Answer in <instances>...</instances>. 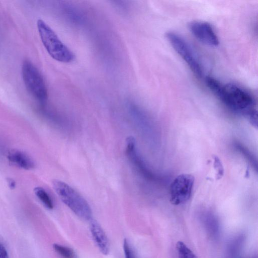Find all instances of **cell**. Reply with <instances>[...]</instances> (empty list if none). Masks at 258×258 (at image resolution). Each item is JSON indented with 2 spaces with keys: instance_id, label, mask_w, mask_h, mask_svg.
<instances>
[{
  "instance_id": "obj_1",
  "label": "cell",
  "mask_w": 258,
  "mask_h": 258,
  "mask_svg": "<svg viewBox=\"0 0 258 258\" xmlns=\"http://www.w3.org/2000/svg\"><path fill=\"white\" fill-rule=\"evenodd\" d=\"M206 83L211 92L226 107L243 115L256 126L255 103L248 92L234 84H223L211 77L206 78Z\"/></svg>"
},
{
  "instance_id": "obj_2",
  "label": "cell",
  "mask_w": 258,
  "mask_h": 258,
  "mask_svg": "<svg viewBox=\"0 0 258 258\" xmlns=\"http://www.w3.org/2000/svg\"><path fill=\"white\" fill-rule=\"evenodd\" d=\"M37 27L42 43L53 59L65 63H71L75 60L73 52L61 41L45 22L38 20Z\"/></svg>"
},
{
  "instance_id": "obj_3",
  "label": "cell",
  "mask_w": 258,
  "mask_h": 258,
  "mask_svg": "<svg viewBox=\"0 0 258 258\" xmlns=\"http://www.w3.org/2000/svg\"><path fill=\"white\" fill-rule=\"evenodd\" d=\"M56 193L62 202L78 217L85 221L93 219V212L86 200L73 188L64 182L53 183Z\"/></svg>"
},
{
  "instance_id": "obj_4",
  "label": "cell",
  "mask_w": 258,
  "mask_h": 258,
  "mask_svg": "<svg viewBox=\"0 0 258 258\" xmlns=\"http://www.w3.org/2000/svg\"><path fill=\"white\" fill-rule=\"evenodd\" d=\"M22 74L24 83L29 93L42 103L48 99V90L41 73L30 60H25L22 67Z\"/></svg>"
},
{
  "instance_id": "obj_5",
  "label": "cell",
  "mask_w": 258,
  "mask_h": 258,
  "mask_svg": "<svg viewBox=\"0 0 258 258\" xmlns=\"http://www.w3.org/2000/svg\"><path fill=\"white\" fill-rule=\"evenodd\" d=\"M166 38L191 71L197 76H202L203 69L201 62L187 41L178 34L172 32L166 33Z\"/></svg>"
},
{
  "instance_id": "obj_6",
  "label": "cell",
  "mask_w": 258,
  "mask_h": 258,
  "mask_svg": "<svg viewBox=\"0 0 258 258\" xmlns=\"http://www.w3.org/2000/svg\"><path fill=\"white\" fill-rule=\"evenodd\" d=\"M195 178L188 174L177 176L170 187V201L174 205H180L187 202L191 197Z\"/></svg>"
},
{
  "instance_id": "obj_7",
  "label": "cell",
  "mask_w": 258,
  "mask_h": 258,
  "mask_svg": "<svg viewBox=\"0 0 258 258\" xmlns=\"http://www.w3.org/2000/svg\"><path fill=\"white\" fill-rule=\"evenodd\" d=\"M189 29L192 35L199 41L210 47L219 45V40L213 27L208 23L195 21L190 23Z\"/></svg>"
},
{
  "instance_id": "obj_8",
  "label": "cell",
  "mask_w": 258,
  "mask_h": 258,
  "mask_svg": "<svg viewBox=\"0 0 258 258\" xmlns=\"http://www.w3.org/2000/svg\"><path fill=\"white\" fill-rule=\"evenodd\" d=\"M90 229L93 239L101 252L108 255L110 251V244L106 233L100 224L95 219L90 221Z\"/></svg>"
},
{
  "instance_id": "obj_9",
  "label": "cell",
  "mask_w": 258,
  "mask_h": 258,
  "mask_svg": "<svg viewBox=\"0 0 258 258\" xmlns=\"http://www.w3.org/2000/svg\"><path fill=\"white\" fill-rule=\"evenodd\" d=\"M8 158L14 165L26 170H31L35 167L32 158L23 151L13 150L9 153Z\"/></svg>"
},
{
  "instance_id": "obj_10",
  "label": "cell",
  "mask_w": 258,
  "mask_h": 258,
  "mask_svg": "<svg viewBox=\"0 0 258 258\" xmlns=\"http://www.w3.org/2000/svg\"><path fill=\"white\" fill-rule=\"evenodd\" d=\"M34 192L37 197L48 209L52 210L54 208V203L50 195L42 187H37Z\"/></svg>"
},
{
  "instance_id": "obj_11",
  "label": "cell",
  "mask_w": 258,
  "mask_h": 258,
  "mask_svg": "<svg viewBox=\"0 0 258 258\" xmlns=\"http://www.w3.org/2000/svg\"><path fill=\"white\" fill-rule=\"evenodd\" d=\"M176 248L179 258H198L192 250L182 241L177 242Z\"/></svg>"
},
{
  "instance_id": "obj_12",
  "label": "cell",
  "mask_w": 258,
  "mask_h": 258,
  "mask_svg": "<svg viewBox=\"0 0 258 258\" xmlns=\"http://www.w3.org/2000/svg\"><path fill=\"white\" fill-rule=\"evenodd\" d=\"M53 248L62 258H76L75 251L70 247L55 243Z\"/></svg>"
},
{
  "instance_id": "obj_13",
  "label": "cell",
  "mask_w": 258,
  "mask_h": 258,
  "mask_svg": "<svg viewBox=\"0 0 258 258\" xmlns=\"http://www.w3.org/2000/svg\"><path fill=\"white\" fill-rule=\"evenodd\" d=\"M123 245L125 258H137L134 250L128 239L124 240Z\"/></svg>"
},
{
  "instance_id": "obj_14",
  "label": "cell",
  "mask_w": 258,
  "mask_h": 258,
  "mask_svg": "<svg viewBox=\"0 0 258 258\" xmlns=\"http://www.w3.org/2000/svg\"><path fill=\"white\" fill-rule=\"evenodd\" d=\"M0 258H10L5 245L0 242Z\"/></svg>"
},
{
  "instance_id": "obj_15",
  "label": "cell",
  "mask_w": 258,
  "mask_h": 258,
  "mask_svg": "<svg viewBox=\"0 0 258 258\" xmlns=\"http://www.w3.org/2000/svg\"><path fill=\"white\" fill-rule=\"evenodd\" d=\"M8 181L10 188L12 189H15L16 187V182L12 179H9Z\"/></svg>"
}]
</instances>
